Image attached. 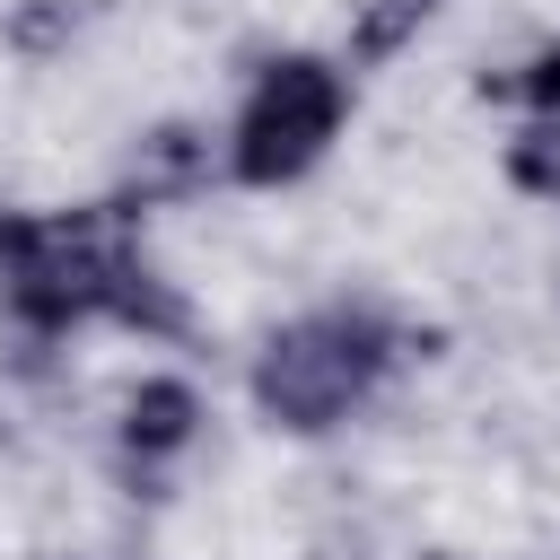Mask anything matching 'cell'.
<instances>
[{
    "label": "cell",
    "instance_id": "2",
    "mask_svg": "<svg viewBox=\"0 0 560 560\" xmlns=\"http://www.w3.org/2000/svg\"><path fill=\"white\" fill-rule=\"evenodd\" d=\"M350 122V70L324 61V52H280L262 61V79L245 88L236 122H228V175L271 192V184H298Z\"/></svg>",
    "mask_w": 560,
    "mask_h": 560
},
{
    "label": "cell",
    "instance_id": "8",
    "mask_svg": "<svg viewBox=\"0 0 560 560\" xmlns=\"http://www.w3.org/2000/svg\"><path fill=\"white\" fill-rule=\"evenodd\" d=\"M499 96H525V105H534V122H560V44H542L516 79H499Z\"/></svg>",
    "mask_w": 560,
    "mask_h": 560
},
{
    "label": "cell",
    "instance_id": "6",
    "mask_svg": "<svg viewBox=\"0 0 560 560\" xmlns=\"http://www.w3.org/2000/svg\"><path fill=\"white\" fill-rule=\"evenodd\" d=\"M0 35H9V52H35V61H44V52H61V44L79 35V9H70V0H18Z\"/></svg>",
    "mask_w": 560,
    "mask_h": 560
},
{
    "label": "cell",
    "instance_id": "7",
    "mask_svg": "<svg viewBox=\"0 0 560 560\" xmlns=\"http://www.w3.org/2000/svg\"><path fill=\"white\" fill-rule=\"evenodd\" d=\"M508 175L534 192V201H560V122H525L508 140Z\"/></svg>",
    "mask_w": 560,
    "mask_h": 560
},
{
    "label": "cell",
    "instance_id": "4",
    "mask_svg": "<svg viewBox=\"0 0 560 560\" xmlns=\"http://www.w3.org/2000/svg\"><path fill=\"white\" fill-rule=\"evenodd\" d=\"M201 438V394L184 376H140L122 402V481L158 499V472Z\"/></svg>",
    "mask_w": 560,
    "mask_h": 560
},
{
    "label": "cell",
    "instance_id": "5",
    "mask_svg": "<svg viewBox=\"0 0 560 560\" xmlns=\"http://www.w3.org/2000/svg\"><path fill=\"white\" fill-rule=\"evenodd\" d=\"M446 0H359L350 9V35H341V70H385L394 52L420 44V26L438 18Z\"/></svg>",
    "mask_w": 560,
    "mask_h": 560
},
{
    "label": "cell",
    "instance_id": "3",
    "mask_svg": "<svg viewBox=\"0 0 560 560\" xmlns=\"http://www.w3.org/2000/svg\"><path fill=\"white\" fill-rule=\"evenodd\" d=\"M210 175H228V131H210V122H158V131L131 149L114 210L140 219L149 201H184V192H201Z\"/></svg>",
    "mask_w": 560,
    "mask_h": 560
},
{
    "label": "cell",
    "instance_id": "1",
    "mask_svg": "<svg viewBox=\"0 0 560 560\" xmlns=\"http://www.w3.org/2000/svg\"><path fill=\"white\" fill-rule=\"evenodd\" d=\"M394 359H411V332L376 306V298H341V306H315L298 324H280L254 359V411L289 438H324L341 429L385 376Z\"/></svg>",
    "mask_w": 560,
    "mask_h": 560
}]
</instances>
